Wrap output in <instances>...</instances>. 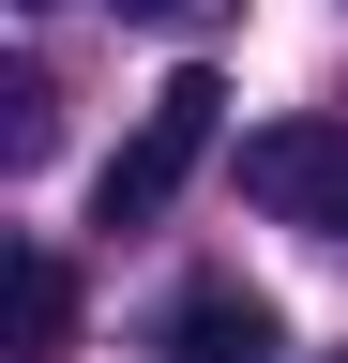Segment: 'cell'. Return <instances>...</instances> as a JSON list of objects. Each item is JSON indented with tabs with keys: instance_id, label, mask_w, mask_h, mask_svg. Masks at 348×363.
<instances>
[{
	"instance_id": "1",
	"label": "cell",
	"mask_w": 348,
	"mask_h": 363,
	"mask_svg": "<svg viewBox=\"0 0 348 363\" xmlns=\"http://www.w3.org/2000/svg\"><path fill=\"white\" fill-rule=\"evenodd\" d=\"M212 121H228V76H212V61H182V76H167L152 106H137V136H121V152L91 167V227H152V212L197 182Z\"/></svg>"
},
{
	"instance_id": "2",
	"label": "cell",
	"mask_w": 348,
	"mask_h": 363,
	"mask_svg": "<svg viewBox=\"0 0 348 363\" xmlns=\"http://www.w3.org/2000/svg\"><path fill=\"white\" fill-rule=\"evenodd\" d=\"M242 197L273 227H333L348 242V121H257L242 136Z\"/></svg>"
},
{
	"instance_id": "3",
	"label": "cell",
	"mask_w": 348,
	"mask_h": 363,
	"mask_svg": "<svg viewBox=\"0 0 348 363\" xmlns=\"http://www.w3.org/2000/svg\"><path fill=\"white\" fill-rule=\"evenodd\" d=\"M273 348H288V318L257 288H228V272H197V288L167 303V363H273Z\"/></svg>"
},
{
	"instance_id": "4",
	"label": "cell",
	"mask_w": 348,
	"mask_h": 363,
	"mask_svg": "<svg viewBox=\"0 0 348 363\" xmlns=\"http://www.w3.org/2000/svg\"><path fill=\"white\" fill-rule=\"evenodd\" d=\"M0 303H16V348H30V363L76 333V272H61L46 242H16V257H0Z\"/></svg>"
},
{
	"instance_id": "5",
	"label": "cell",
	"mask_w": 348,
	"mask_h": 363,
	"mask_svg": "<svg viewBox=\"0 0 348 363\" xmlns=\"http://www.w3.org/2000/svg\"><path fill=\"white\" fill-rule=\"evenodd\" d=\"M30 152H46V76H16V91H0V167H30Z\"/></svg>"
},
{
	"instance_id": "6",
	"label": "cell",
	"mask_w": 348,
	"mask_h": 363,
	"mask_svg": "<svg viewBox=\"0 0 348 363\" xmlns=\"http://www.w3.org/2000/svg\"><path fill=\"white\" fill-rule=\"evenodd\" d=\"M121 16H137V30H197L212 0H121Z\"/></svg>"
}]
</instances>
